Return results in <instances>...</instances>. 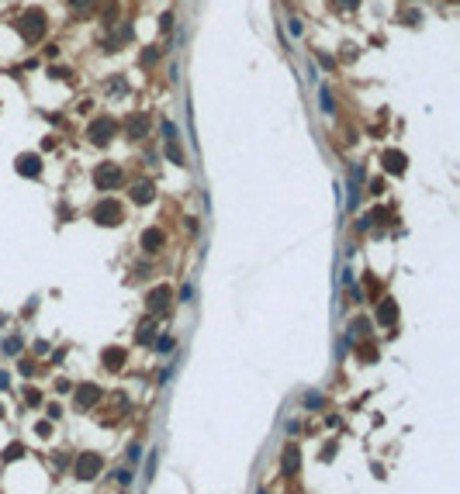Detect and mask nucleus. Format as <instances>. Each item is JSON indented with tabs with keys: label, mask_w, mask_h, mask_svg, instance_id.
<instances>
[{
	"label": "nucleus",
	"mask_w": 460,
	"mask_h": 494,
	"mask_svg": "<svg viewBox=\"0 0 460 494\" xmlns=\"http://www.w3.org/2000/svg\"><path fill=\"white\" fill-rule=\"evenodd\" d=\"M97 470H100V456H97V453H83L77 460V477L80 481H90Z\"/></svg>",
	"instance_id": "f257e3e1"
},
{
	"label": "nucleus",
	"mask_w": 460,
	"mask_h": 494,
	"mask_svg": "<svg viewBox=\"0 0 460 494\" xmlns=\"http://www.w3.org/2000/svg\"><path fill=\"white\" fill-rule=\"evenodd\" d=\"M121 180H125V173H121L114 163H104V166L97 169V183H100V187H107V190H111V187H118Z\"/></svg>",
	"instance_id": "f03ea898"
},
{
	"label": "nucleus",
	"mask_w": 460,
	"mask_h": 494,
	"mask_svg": "<svg viewBox=\"0 0 460 494\" xmlns=\"http://www.w3.org/2000/svg\"><path fill=\"white\" fill-rule=\"evenodd\" d=\"M93 214H97V221H104V225H118V221H121V208H118L114 201H104Z\"/></svg>",
	"instance_id": "7ed1b4c3"
},
{
	"label": "nucleus",
	"mask_w": 460,
	"mask_h": 494,
	"mask_svg": "<svg viewBox=\"0 0 460 494\" xmlns=\"http://www.w3.org/2000/svg\"><path fill=\"white\" fill-rule=\"evenodd\" d=\"M111 132H114V121L104 118V121H97V125L90 128V139L93 142H111Z\"/></svg>",
	"instance_id": "20e7f679"
},
{
	"label": "nucleus",
	"mask_w": 460,
	"mask_h": 494,
	"mask_svg": "<svg viewBox=\"0 0 460 494\" xmlns=\"http://www.w3.org/2000/svg\"><path fill=\"white\" fill-rule=\"evenodd\" d=\"M149 308L153 311H166L170 308V287H159V290L149 294Z\"/></svg>",
	"instance_id": "39448f33"
},
{
	"label": "nucleus",
	"mask_w": 460,
	"mask_h": 494,
	"mask_svg": "<svg viewBox=\"0 0 460 494\" xmlns=\"http://www.w3.org/2000/svg\"><path fill=\"white\" fill-rule=\"evenodd\" d=\"M97 398H100V387H90V384H87V387H80V394H77V408H90V405H93Z\"/></svg>",
	"instance_id": "423d86ee"
},
{
	"label": "nucleus",
	"mask_w": 460,
	"mask_h": 494,
	"mask_svg": "<svg viewBox=\"0 0 460 494\" xmlns=\"http://www.w3.org/2000/svg\"><path fill=\"white\" fill-rule=\"evenodd\" d=\"M146 125H149V118H146V114H135V118L128 121V135H132V139H146Z\"/></svg>",
	"instance_id": "0eeeda50"
},
{
	"label": "nucleus",
	"mask_w": 460,
	"mask_h": 494,
	"mask_svg": "<svg viewBox=\"0 0 460 494\" xmlns=\"http://www.w3.org/2000/svg\"><path fill=\"white\" fill-rule=\"evenodd\" d=\"M384 163H387V169H391V173H401V169H405V156H401V152H394V149H387V152H384Z\"/></svg>",
	"instance_id": "6e6552de"
},
{
	"label": "nucleus",
	"mask_w": 460,
	"mask_h": 494,
	"mask_svg": "<svg viewBox=\"0 0 460 494\" xmlns=\"http://www.w3.org/2000/svg\"><path fill=\"white\" fill-rule=\"evenodd\" d=\"M159 246H163V232H156V228H149V232L142 235V249H146V252H156Z\"/></svg>",
	"instance_id": "1a4fd4ad"
},
{
	"label": "nucleus",
	"mask_w": 460,
	"mask_h": 494,
	"mask_svg": "<svg viewBox=\"0 0 460 494\" xmlns=\"http://www.w3.org/2000/svg\"><path fill=\"white\" fill-rule=\"evenodd\" d=\"M394 315H398V311H394V301H384L381 311H377V322H381V325H391V322H394Z\"/></svg>",
	"instance_id": "9d476101"
},
{
	"label": "nucleus",
	"mask_w": 460,
	"mask_h": 494,
	"mask_svg": "<svg viewBox=\"0 0 460 494\" xmlns=\"http://www.w3.org/2000/svg\"><path fill=\"white\" fill-rule=\"evenodd\" d=\"M132 197H135V204H149V201H153V187H149V183H139V187L132 190Z\"/></svg>",
	"instance_id": "9b49d317"
},
{
	"label": "nucleus",
	"mask_w": 460,
	"mask_h": 494,
	"mask_svg": "<svg viewBox=\"0 0 460 494\" xmlns=\"http://www.w3.org/2000/svg\"><path fill=\"white\" fill-rule=\"evenodd\" d=\"M104 356H107V366H111V370H118V366H121V356H125V353H121V349H107Z\"/></svg>",
	"instance_id": "f8f14e48"
},
{
	"label": "nucleus",
	"mask_w": 460,
	"mask_h": 494,
	"mask_svg": "<svg viewBox=\"0 0 460 494\" xmlns=\"http://www.w3.org/2000/svg\"><path fill=\"white\" fill-rule=\"evenodd\" d=\"M35 163H38L35 156H24V159H21V173H28V176H35V173H38V169H35Z\"/></svg>",
	"instance_id": "ddd939ff"
},
{
	"label": "nucleus",
	"mask_w": 460,
	"mask_h": 494,
	"mask_svg": "<svg viewBox=\"0 0 460 494\" xmlns=\"http://www.w3.org/2000/svg\"><path fill=\"white\" fill-rule=\"evenodd\" d=\"M139 339H142V342H153V322H142V329H139Z\"/></svg>",
	"instance_id": "4468645a"
},
{
	"label": "nucleus",
	"mask_w": 460,
	"mask_h": 494,
	"mask_svg": "<svg viewBox=\"0 0 460 494\" xmlns=\"http://www.w3.org/2000/svg\"><path fill=\"white\" fill-rule=\"evenodd\" d=\"M70 7H73V14H83L90 7V0H70Z\"/></svg>",
	"instance_id": "2eb2a0df"
}]
</instances>
